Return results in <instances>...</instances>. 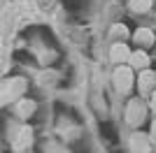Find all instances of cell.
<instances>
[{"mask_svg": "<svg viewBox=\"0 0 156 153\" xmlns=\"http://www.w3.org/2000/svg\"><path fill=\"white\" fill-rule=\"evenodd\" d=\"M144 114H147V107H144L142 100H130L128 109H126V121L130 125H137V123L144 121Z\"/></svg>", "mask_w": 156, "mask_h": 153, "instance_id": "1", "label": "cell"}, {"mask_svg": "<svg viewBox=\"0 0 156 153\" xmlns=\"http://www.w3.org/2000/svg\"><path fill=\"white\" fill-rule=\"evenodd\" d=\"M114 83H117L119 90H128L130 86H133V72H130V67H117V72H114Z\"/></svg>", "mask_w": 156, "mask_h": 153, "instance_id": "2", "label": "cell"}, {"mask_svg": "<svg viewBox=\"0 0 156 153\" xmlns=\"http://www.w3.org/2000/svg\"><path fill=\"white\" fill-rule=\"evenodd\" d=\"M151 107H154V111H156V90H154V95H151Z\"/></svg>", "mask_w": 156, "mask_h": 153, "instance_id": "11", "label": "cell"}, {"mask_svg": "<svg viewBox=\"0 0 156 153\" xmlns=\"http://www.w3.org/2000/svg\"><path fill=\"white\" fill-rule=\"evenodd\" d=\"M26 90V81L21 79H14V81H7L5 86V100H12V97H19L21 93Z\"/></svg>", "mask_w": 156, "mask_h": 153, "instance_id": "3", "label": "cell"}, {"mask_svg": "<svg viewBox=\"0 0 156 153\" xmlns=\"http://www.w3.org/2000/svg\"><path fill=\"white\" fill-rule=\"evenodd\" d=\"M110 56H112L114 63H126V60H130V51H128L126 44H114L112 51H110Z\"/></svg>", "mask_w": 156, "mask_h": 153, "instance_id": "4", "label": "cell"}, {"mask_svg": "<svg viewBox=\"0 0 156 153\" xmlns=\"http://www.w3.org/2000/svg\"><path fill=\"white\" fill-rule=\"evenodd\" d=\"M133 37H135V42L137 44H154V32L151 30H147V28H140V30H135V35H133Z\"/></svg>", "mask_w": 156, "mask_h": 153, "instance_id": "5", "label": "cell"}, {"mask_svg": "<svg viewBox=\"0 0 156 153\" xmlns=\"http://www.w3.org/2000/svg\"><path fill=\"white\" fill-rule=\"evenodd\" d=\"M151 134H154V139H156V121H154V125H151Z\"/></svg>", "mask_w": 156, "mask_h": 153, "instance_id": "12", "label": "cell"}, {"mask_svg": "<svg viewBox=\"0 0 156 153\" xmlns=\"http://www.w3.org/2000/svg\"><path fill=\"white\" fill-rule=\"evenodd\" d=\"M130 7H133L135 12H147L151 7V0H130Z\"/></svg>", "mask_w": 156, "mask_h": 153, "instance_id": "10", "label": "cell"}, {"mask_svg": "<svg viewBox=\"0 0 156 153\" xmlns=\"http://www.w3.org/2000/svg\"><path fill=\"white\" fill-rule=\"evenodd\" d=\"M130 63H133V67H147L149 58L144 51H135V53H130Z\"/></svg>", "mask_w": 156, "mask_h": 153, "instance_id": "7", "label": "cell"}, {"mask_svg": "<svg viewBox=\"0 0 156 153\" xmlns=\"http://www.w3.org/2000/svg\"><path fill=\"white\" fill-rule=\"evenodd\" d=\"M33 111H35V102L33 100H21L19 102V114L21 116H30Z\"/></svg>", "mask_w": 156, "mask_h": 153, "instance_id": "9", "label": "cell"}, {"mask_svg": "<svg viewBox=\"0 0 156 153\" xmlns=\"http://www.w3.org/2000/svg\"><path fill=\"white\" fill-rule=\"evenodd\" d=\"M130 148H133V151H147V148H149V144L144 141V134H133Z\"/></svg>", "mask_w": 156, "mask_h": 153, "instance_id": "8", "label": "cell"}, {"mask_svg": "<svg viewBox=\"0 0 156 153\" xmlns=\"http://www.w3.org/2000/svg\"><path fill=\"white\" fill-rule=\"evenodd\" d=\"M154 83H156V74H154V72H142V76H140V88L147 93Z\"/></svg>", "mask_w": 156, "mask_h": 153, "instance_id": "6", "label": "cell"}]
</instances>
